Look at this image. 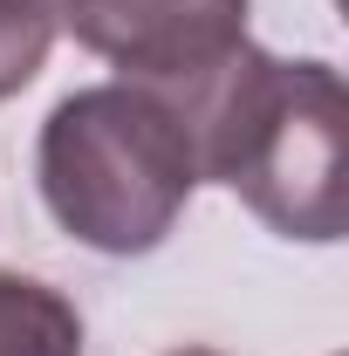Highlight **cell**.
Returning <instances> with one entry per match:
<instances>
[{"label":"cell","instance_id":"6da1fadb","mask_svg":"<svg viewBox=\"0 0 349 356\" xmlns=\"http://www.w3.org/2000/svg\"><path fill=\"white\" fill-rule=\"evenodd\" d=\"M185 110L199 178L247 199L281 240L329 247L343 240V172H349V96L343 76L315 55H267L240 42L213 76L165 89Z\"/></svg>","mask_w":349,"mask_h":356},{"label":"cell","instance_id":"3957f363","mask_svg":"<svg viewBox=\"0 0 349 356\" xmlns=\"http://www.w3.org/2000/svg\"><path fill=\"white\" fill-rule=\"evenodd\" d=\"M254 0H48L55 35L103 55L117 83L185 89L247 42Z\"/></svg>","mask_w":349,"mask_h":356},{"label":"cell","instance_id":"277c9868","mask_svg":"<svg viewBox=\"0 0 349 356\" xmlns=\"http://www.w3.org/2000/svg\"><path fill=\"white\" fill-rule=\"evenodd\" d=\"M0 356H83V315L62 288L0 274Z\"/></svg>","mask_w":349,"mask_h":356},{"label":"cell","instance_id":"8992f818","mask_svg":"<svg viewBox=\"0 0 349 356\" xmlns=\"http://www.w3.org/2000/svg\"><path fill=\"white\" fill-rule=\"evenodd\" d=\"M172 356H219V350H172Z\"/></svg>","mask_w":349,"mask_h":356},{"label":"cell","instance_id":"5b68a950","mask_svg":"<svg viewBox=\"0 0 349 356\" xmlns=\"http://www.w3.org/2000/svg\"><path fill=\"white\" fill-rule=\"evenodd\" d=\"M48 48H55V14L48 0H0V103L42 76Z\"/></svg>","mask_w":349,"mask_h":356},{"label":"cell","instance_id":"7a4b0ae2","mask_svg":"<svg viewBox=\"0 0 349 356\" xmlns=\"http://www.w3.org/2000/svg\"><path fill=\"white\" fill-rule=\"evenodd\" d=\"M35 185L42 206L69 240L89 254H151L178 226L192 185H199V151L165 89L144 83H89L62 96L35 144Z\"/></svg>","mask_w":349,"mask_h":356}]
</instances>
